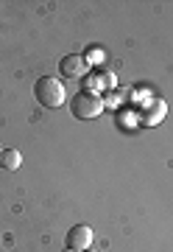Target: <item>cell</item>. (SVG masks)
Instances as JSON below:
<instances>
[{"mask_svg": "<svg viewBox=\"0 0 173 252\" xmlns=\"http://www.w3.org/2000/svg\"><path fill=\"white\" fill-rule=\"evenodd\" d=\"M34 98L48 109H59L64 104V98H67V93H64V84L59 79L42 76V79H37V84H34Z\"/></svg>", "mask_w": 173, "mask_h": 252, "instance_id": "obj_2", "label": "cell"}, {"mask_svg": "<svg viewBox=\"0 0 173 252\" xmlns=\"http://www.w3.org/2000/svg\"><path fill=\"white\" fill-rule=\"evenodd\" d=\"M0 154H3V149H0Z\"/></svg>", "mask_w": 173, "mask_h": 252, "instance_id": "obj_10", "label": "cell"}, {"mask_svg": "<svg viewBox=\"0 0 173 252\" xmlns=\"http://www.w3.org/2000/svg\"><path fill=\"white\" fill-rule=\"evenodd\" d=\"M0 165H3L6 171H17L20 165H23V154H20L17 149H3V154H0Z\"/></svg>", "mask_w": 173, "mask_h": 252, "instance_id": "obj_6", "label": "cell"}, {"mask_svg": "<svg viewBox=\"0 0 173 252\" xmlns=\"http://www.w3.org/2000/svg\"><path fill=\"white\" fill-rule=\"evenodd\" d=\"M92 64L87 62V56L81 54H67L62 56V62H59V73H62L64 79H84L87 73H90Z\"/></svg>", "mask_w": 173, "mask_h": 252, "instance_id": "obj_3", "label": "cell"}, {"mask_svg": "<svg viewBox=\"0 0 173 252\" xmlns=\"http://www.w3.org/2000/svg\"><path fill=\"white\" fill-rule=\"evenodd\" d=\"M64 252H75V250H70V247H67V250H64Z\"/></svg>", "mask_w": 173, "mask_h": 252, "instance_id": "obj_8", "label": "cell"}, {"mask_svg": "<svg viewBox=\"0 0 173 252\" xmlns=\"http://www.w3.org/2000/svg\"><path fill=\"white\" fill-rule=\"evenodd\" d=\"M84 252H95V250H84Z\"/></svg>", "mask_w": 173, "mask_h": 252, "instance_id": "obj_9", "label": "cell"}, {"mask_svg": "<svg viewBox=\"0 0 173 252\" xmlns=\"http://www.w3.org/2000/svg\"><path fill=\"white\" fill-rule=\"evenodd\" d=\"M165 115H168V104L162 98H148L146 101V109L140 112V124L143 126H156L162 124Z\"/></svg>", "mask_w": 173, "mask_h": 252, "instance_id": "obj_4", "label": "cell"}, {"mask_svg": "<svg viewBox=\"0 0 173 252\" xmlns=\"http://www.w3.org/2000/svg\"><path fill=\"white\" fill-rule=\"evenodd\" d=\"M103 59H106V54H103L100 48H92L90 54H87V62H90V64H100Z\"/></svg>", "mask_w": 173, "mask_h": 252, "instance_id": "obj_7", "label": "cell"}, {"mask_svg": "<svg viewBox=\"0 0 173 252\" xmlns=\"http://www.w3.org/2000/svg\"><path fill=\"white\" fill-rule=\"evenodd\" d=\"M106 109V101L100 98V93H92V90H78L70 98V115L75 121H95Z\"/></svg>", "mask_w": 173, "mask_h": 252, "instance_id": "obj_1", "label": "cell"}, {"mask_svg": "<svg viewBox=\"0 0 173 252\" xmlns=\"http://www.w3.org/2000/svg\"><path fill=\"white\" fill-rule=\"evenodd\" d=\"M67 247L75 252H84V250H90V244H92V227L90 224H75L67 230Z\"/></svg>", "mask_w": 173, "mask_h": 252, "instance_id": "obj_5", "label": "cell"}]
</instances>
